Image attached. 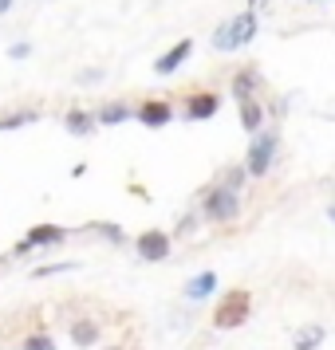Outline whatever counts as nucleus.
<instances>
[{
	"mask_svg": "<svg viewBox=\"0 0 335 350\" xmlns=\"http://www.w3.org/2000/svg\"><path fill=\"white\" fill-rule=\"evenodd\" d=\"M240 213V201H237V189H229V185H217V189L206 197V217L209 221H217V224H225V221H233Z\"/></svg>",
	"mask_w": 335,
	"mask_h": 350,
	"instance_id": "3",
	"label": "nucleus"
},
{
	"mask_svg": "<svg viewBox=\"0 0 335 350\" xmlns=\"http://www.w3.org/2000/svg\"><path fill=\"white\" fill-rule=\"evenodd\" d=\"M71 338H75L79 347H91V342L99 338V327L95 323H75V327H71Z\"/></svg>",
	"mask_w": 335,
	"mask_h": 350,
	"instance_id": "16",
	"label": "nucleus"
},
{
	"mask_svg": "<svg viewBox=\"0 0 335 350\" xmlns=\"http://www.w3.org/2000/svg\"><path fill=\"white\" fill-rule=\"evenodd\" d=\"M213 287H217V275L213 271H201V275H193L190 284H186V299H206Z\"/></svg>",
	"mask_w": 335,
	"mask_h": 350,
	"instance_id": "12",
	"label": "nucleus"
},
{
	"mask_svg": "<svg viewBox=\"0 0 335 350\" xmlns=\"http://www.w3.org/2000/svg\"><path fill=\"white\" fill-rule=\"evenodd\" d=\"M8 55H12V59H20V55H28V44H16V48H8Z\"/></svg>",
	"mask_w": 335,
	"mask_h": 350,
	"instance_id": "19",
	"label": "nucleus"
},
{
	"mask_svg": "<svg viewBox=\"0 0 335 350\" xmlns=\"http://www.w3.org/2000/svg\"><path fill=\"white\" fill-rule=\"evenodd\" d=\"M111 350H119V347H111Z\"/></svg>",
	"mask_w": 335,
	"mask_h": 350,
	"instance_id": "22",
	"label": "nucleus"
},
{
	"mask_svg": "<svg viewBox=\"0 0 335 350\" xmlns=\"http://www.w3.org/2000/svg\"><path fill=\"white\" fill-rule=\"evenodd\" d=\"M323 334H327L323 327H308V331H300L296 334V350H316L319 342H323Z\"/></svg>",
	"mask_w": 335,
	"mask_h": 350,
	"instance_id": "15",
	"label": "nucleus"
},
{
	"mask_svg": "<svg viewBox=\"0 0 335 350\" xmlns=\"http://www.w3.org/2000/svg\"><path fill=\"white\" fill-rule=\"evenodd\" d=\"M36 114H8V118H0V130H8V126H24V122H32Z\"/></svg>",
	"mask_w": 335,
	"mask_h": 350,
	"instance_id": "18",
	"label": "nucleus"
},
{
	"mask_svg": "<svg viewBox=\"0 0 335 350\" xmlns=\"http://www.w3.org/2000/svg\"><path fill=\"white\" fill-rule=\"evenodd\" d=\"M123 118H130L127 103H107V107L99 111V122H103V126H114V122H123Z\"/></svg>",
	"mask_w": 335,
	"mask_h": 350,
	"instance_id": "13",
	"label": "nucleus"
},
{
	"mask_svg": "<svg viewBox=\"0 0 335 350\" xmlns=\"http://www.w3.org/2000/svg\"><path fill=\"white\" fill-rule=\"evenodd\" d=\"M221 107V98L213 91H201V95H190V118H213Z\"/></svg>",
	"mask_w": 335,
	"mask_h": 350,
	"instance_id": "8",
	"label": "nucleus"
},
{
	"mask_svg": "<svg viewBox=\"0 0 335 350\" xmlns=\"http://www.w3.org/2000/svg\"><path fill=\"white\" fill-rule=\"evenodd\" d=\"M253 36H256V12H240V16L225 20L221 28L213 32V48L233 51V48H240V44H249Z\"/></svg>",
	"mask_w": 335,
	"mask_h": 350,
	"instance_id": "2",
	"label": "nucleus"
},
{
	"mask_svg": "<svg viewBox=\"0 0 335 350\" xmlns=\"http://www.w3.org/2000/svg\"><path fill=\"white\" fill-rule=\"evenodd\" d=\"M256 71L253 67H245V71H237L233 75V95H237V103H245V98H253V91H256Z\"/></svg>",
	"mask_w": 335,
	"mask_h": 350,
	"instance_id": "10",
	"label": "nucleus"
},
{
	"mask_svg": "<svg viewBox=\"0 0 335 350\" xmlns=\"http://www.w3.org/2000/svg\"><path fill=\"white\" fill-rule=\"evenodd\" d=\"M138 118H142V126H166L174 118V107L162 103V98H146L142 107H138Z\"/></svg>",
	"mask_w": 335,
	"mask_h": 350,
	"instance_id": "6",
	"label": "nucleus"
},
{
	"mask_svg": "<svg viewBox=\"0 0 335 350\" xmlns=\"http://www.w3.org/2000/svg\"><path fill=\"white\" fill-rule=\"evenodd\" d=\"M55 240H64V228H55V224H36L28 240H20V252L24 248H32V244H55Z\"/></svg>",
	"mask_w": 335,
	"mask_h": 350,
	"instance_id": "9",
	"label": "nucleus"
},
{
	"mask_svg": "<svg viewBox=\"0 0 335 350\" xmlns=\"http://www.w3.org/2000/svg\"><path fill=\"white\" fill-rule=\"evenodd\" d=\"M20 350H55V342H51V334H28V338H24V347Z\"/></svg>",
	"mask_w": 335,
	"mask_h": 350,
	"instance_id": "17",
	"label": "nucleus"
},
{
	"mask_svg": "<svg viewBox=\"0 0 335 350\" xmlns=\"http://www.w3.org/2000/svg\"><path fill=\"white\" fill-rule=\"evenodd\" d=\"M260 122H264L260 103H256V98H245V103H240V126L249 130V134H256V130H260Z\"/></svg>",
	"mask_w": 335,
	"mask_h": 350,
	"instance_id": "11",
	"label": "nucleus"
},
{
	"mask_svg": "<svg viewBox=\"0 0 335 350\" xmlns=\"http://www.w3.org/2000/svg\"><path fill=\"white\" fill-rule=\"evenodd\" d=\"M249 315H253V295H249L245 287H233V291H225L221 303L213 307V327H217V331H237Z\"/></svg>",
	"mask_w": 335,
	"mask_h": 350,
	"instance_id": "1",
	"label": "nucleus"
},
{
	"mask_svg": "<svg viewBox=\"0 0 335 350\" xmlns=\"http://www.w3.org/2000/svg\"><path fill=\"white\" fill-rule=\"evenodd\" d=\"M138 256H142V260H166V256H170V237L158 232V228L142 232V237H138Z\"/></svg>",
	"mask_w": 335,
	"mask_h": 350,
	"instance_id": "5",
	"label": "nucleus"
},
{
	"mask_svg": "<svg viewBox=\"0 0 335 350\" xmlns=\"http://www.w3.org/2000/svg\"><path fill=\"white\" fill-rule=\"evenodd\" d=\"M8 8H12V0H0V16H4V12H8Z\"/></svg>",
	"mask_w": 335,
	"mask_h": 350,
	"instance_id": "20",
	"label": "nucleus"
},
{
	"mask_svg": "<svg viewBox=\"0 0 335 350\" xmlns=\"http://www.w3.org/2000/svg\"><path fill=\"white\" fill-rule=\"evenodd\" d=\"M272 154H276V134H256V142L249 146V161H245V170L253 177H264L272 165Z\"/></svg>",
	"mask_w": 335,
	"mask_h": 350,
	"instance_id": "4",
	"label": "nucleus"
},
{
	"mask_svg": "<svg viewBox=\"0 0 335 350\" xmlns=\"http://www.w3.org/2000/svg\"><path fill=\"white\" fill-rule=\"evenodd\" d=\"M91 126H95V118H91V114L87 111H67V130H71V134H91Z\"/></svg>",
	"mask_w": 335,
	"mask_h": 350,
	"instance_id": "14",
	"label": "nucleus"
},
{
	"mask_svg": "<svg viewBox=\"0 0 335 350\" xmlns=\"http://www.w3.org/2000/svg\"><path fill=\"white\" fill-rule=\"evenodd\" d=\"M332 224H335V205H332Z\"/></svg>",
	"mask_w": 335,
	"mask_h": 350,
	"instance_id": "21",
	"label": "nucleus"
},
{
	"mask_svg": "<svg viewBox=\"0 0 335 350\" xmlns=\"http://www.w3.org/2000/svg\"><path fill=\"white\" fill-rule=\"evenodd\" d=\"M190 51H193V40H182V44H174V48H170V51L158 59V64H154V71H158V75H174L177 67L190 59Z\"/></svg>",
	"mask_w": 335,
	"mask_h": 350,
	"instance_id": "7",
	"label": "nucleus"
}]
</instances>
